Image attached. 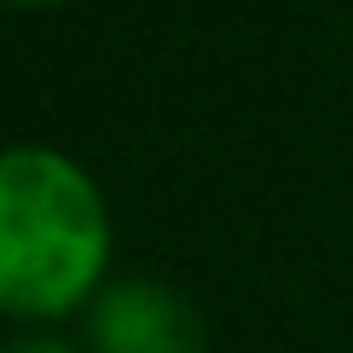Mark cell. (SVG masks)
Here are the masks:
<instances>
[{"mask_svg":"<svg viewBox=\"0 0 353 353\" xmlns=\"http://www.w3.org/2000/svg\"><path fill=\"white\" fill-rule=\"evenodd\" d=\"M110 261V209L93 174L52 145L0 151V313L58 319L93 301Z\"/></svg>","mask_w":353,"mask_h":353,"instance_id":"cell-1","label":"cell"},{"mask_svg":"<svg viewBox=\"0 0 353 353\" xmlns=\"http://www.w3.org/2000/svg\"><path fill=\"white\" fill-rule=\"evenodd\" d=\"M12 6H47V0H12Z\"/></svg>","mask_w":353,"mask_h":353,"instance_id":"cell-4","label":"cell"},{"mask_svg":"<svg viewBox=\"0 0 353 353\" xmlns=\"http://www.w3.org/2000/svg\"><path fill=\"white\" fill-rule=\"evenodd\" d=\"M0 353H76V347H70L64 336H41V330H35V336H12Z\"/></svg>","mask_w":353,"mask_h":353,"instance_id":"cell-3","label":"cell"},{"mask_svg":"<svg viewBox=\"0 0 353 353\" xmlns=\"http://www.w3.org/2000/svg\"><path fill=\"white\" fill-rule=\"evenodd\" d=\"M93 353H203L197 307L163 278H110L87 301Z\"/></svg>","mask_w":353,"mask_h":353,"instance_id":"cell-2","label":"cell"}]
</instances>
